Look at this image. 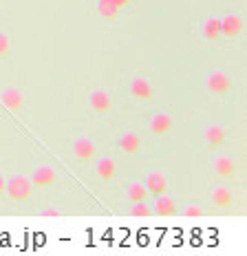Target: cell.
<instances>
[{
  "label": "cell",
  "mask_w": 247,
  "mask_h": 256,
  "mask_svg": "<svg viewBox=\"0 0 247 256\" xmlns=\"http://www.w3.org/2000/svg\"><path fill=\"white\" fill-rule=\"evenodd\" d=\"M34 194V184L29 174H12L4 184V196L14 204H26Z\"/></svg>",
  "instance_id": "obj_1"
},
{
  "label": "cell",
  "mask_w": 247,
  "mask_h": 256,
  "mask_svg": "<svg viewBox=\"0 0 247 256\" xmlns=\"http://www.w3.org/2000/svg\"><path fill=\"white\" fill-rule=\"evenodd\" d=\"M206 86H208V90H210L212 95L223 98V95L232 93V78H230L228 71H223V68H214V71L208 73Z\"/></svg>",
  "instance_id": "obj_2"
},
{
  "label": "cell",
  "mask_w": 247,
  "mask_h": 256,
  "mask_svg": "<svg viewBox=\"0 0 247 256\" xmlns=\"http://www.w3.org/2000/svg\"><path fill=\"white\" fill-rule=\"evenodd\" d=\"M174 126V117L168 110H154L148 120V130L152 137H166Z\"/></svg>",
  "instance_id": "obj_3"
},
{
  "label": "cell",
  "mask_w": 247,
  "mask_h": 256,
  "mask_svg": "<svg viewBox=\"0 0 247 256\" xmlns=\"http://www.w3.org/2000/svg\"><path fill=\"white\" fill-rule=\"evenodd\" d=\"M86 104H88V108L93 110V113L104 115V113H108V110L112 108V98H110V93L106 88H90L86 93Z\"/></svg>",
  "instance_id": "obj_4"
},
{
  "label": "cell",
  "mask_w": 247,
  "mask_h": 256,
  "mask_svg": "<svg viewBox=\"0 0 247 256\" xmlns=\"http://www.w3.org/2000/svg\"><path fill=\"white\" fill-rule=\"evenodd\" d=\"M152 93V84L146 76H132L130 84H128V95H130L132 102H148Z\"/></svg>",
  "instance_id": "obj_5"
},
{
  "label": "cell",
  "mask_w": 247,
  "mask_h": 256,
  "mask_svg": "<svg viewBox=\"0 0 247 256\" xmlns=\"http://www.w3.org/2000/svg\"><path fill=\"white\" fill-rule=\"evenodd\" d=\"M71 154L78 162H90V159L98 154V144L90 140V137L80 135L71 142Z\"/></svg>",
  "instance_id": "obj_6"
},
{
  "label": "cell",
  "mask_w": 247,
  "mask_h": 256,
  "mask_svg": "<svg viewBox=\"0 0 247 256\" xmlns=\"http://www.w3.org/2000/svg\"><path fill=\"white\" fill-rule=\"evenodd\" d=\"M29 177H31L34 188H49V186L56 184L58 172H56V168H53L51 164H38V166H34Z\"/></svg>",
  "instance_id": "obj_7"
},
{
  "label": "cell",
  "mask_w": 247,
  "mask_h": 256,
  "mask_svg": "<svg viewBox=\"0 0 247 256\" xmlns=\"http://www.w3.org/2000/svg\"><path fill=\"white\" fill-rule=\"evenodd\" d=\"M218 20H221V36L223 38H238V36H243L245 22L238 14L228 12V14L218 16Z\"/></svg>",
  "instance_id": "obj_8"
},
{
  "label": "cell",
  "mask_w": 247,
  "mask_h": 256,
  "mask_svg": "<svg viewBox=\"0 0 247 256\" xmlns=\"http://www.w3.org/2000/svg\"><path fill=\"white\" fill-rule=\"evenodd\" d=\"M144 186H146L148 194H161V192L168 190V177H166L164 170H157V168H150L144 172Z\"/></svg>",
  "instance_id": "obj_9"
},
{
  "label": "cell",
  "mask_w": 247,
  "mask_h": 256,
  "mask_svg": "<svg viewBox=\"0 0 247 256\" xmlns=\"http://www.w3.org/2000/svg\"><path fill=\"white\" fill-rule=\"evenodd\" d=\"M210 166H212V172L216 174L218 179H230V177H234V172H236L234 157H230V154H225V152L214 154Z\"/></svg>",
  "instance_id": "obj_10"
},
{
  "label": "cell",
  "mask_w": 247,
  "mask_h": 256,
  "mask_svg": "<svg viewBox=\"0 0 247 256\" xmlns=\"http://www.w3.org/2000/svg\"><path fill=\"white\" fill-rule=\"evenodd\" d=\"M150 206H152V214H157V216H172L176 212V208H179L176 206V199L168 190L161 192V194H154Z\"/></svg>",
  "instance_id": "obj_11"
},
{
  "label": "cell",
  "mask_w": 247,
  "mask_h": 256,
  "mask_svg": "<svg viewBox=\"0 0 247 256\" xmlns=\"http://www.w3.org/2000/svg\"><path fill=\"white\" fill-rule=\"evenodd\" d=\"M0 104L7 110H20L24 106V93L20 86H4L0 90Z\"/></svg>",
  "instance_id": "obj_12"
},
{
  "label": "cell",
  "mask_w": 247,
  "mask_h": 256,
  "mask_svg": "<svg viewBox=\"0 0 247 256\" xmlns=\"http://www.w3.org/2000/svg\"><path fill=\"white\" fill-rule=\"evenodd\" d=\"M225 140H228V128L218 124V122L203 128V142H206L208 148H218L221 144H225Z\"/></svg>",
  "instance_id": "obj_13"
},
{
  "label": "cell",
  "mask_w": 247,
  "mask_h": 256,
  "mask_svg": "<svg viewBox=\"0 0 247 256\" xmlns=\"http://www.w3.org/2000/svg\"><path fill=\"white\" fill-rule=\"evenodd\" d=\"M234 201V194H232V188L228 184H214L210 188V204L214 208H230Z\"/></svg>",
  "instance_id": "obj_14"
},
{
  "label": "cell",
  "mask_w": 247,
  "mask_h": 256,
  "mask_svg": "<svg viewBox=\"0 0 247 256\" xmlns=\"http://www.w3.org/2000/svg\"><path fill=\"white\" fill-rule=\"evenodd\" d=\"M95 174H98L100 181H112L117 174V164L115 157L110 154H102V157L95 159Z\"/></svg>",
  "instance_id": "obj_15"
},
{
  "label": "cell",
  "mask_w": 247,
  "mask_h": 256,
  "mask_svg": "<svg viewBox=\"0 0 247 256\" xmlns=\"http://www.w3.org/2000/svg\"><path fill=\"white\" fill-rule=\"evenodd\" d=\"M117 146H120V150L124 154H135L142 148V137L135 130H124L117 137Z\"/></svg>",
  "instance_id": "obj_16"
},
{
  "label": "cell",
  "mask_w": 247,
  "mask_h": 256,
  "mask_svg": "<svg viewBox=\"0 0 247 256\" xmlns=\"http://www.w3.org/2000/svg\"><path fill=\"white\" fill-rule=\"evenodd\" d=\"M201 36H203V40H208V42H216L221 38V20H218V16H208V18H203Z\"/></svg>",
  "instance_id": "obj_17"
},
{
  "label": "cell",
  "mask_w": 247,
  "mask_h": 256,
  "mask_svg": "<svg viewBox=\"0 0 247 256\" xmlns=\"http://www.w3.org/2000/svg\"><path fill=\"white\" fill-rule=\"evenodd\" d=\"M124 196H126L128 204H132V201H146L150 194H148L146 186H144V181L132 179V181H128L126 184V192H124Z\"/></svg>",
  "instance_id": "obj_18"
},
{
  "label": "cell",
  "mask_w": 247,
  "mask_h": 256,
  "mask_svg": "<svg viewBox=\"0 0 247 256\" xmlns=\"http://www.w3.org/2000/svg\"><path fill=\"white\" fill-rule=\"evenodd\" d=\"M95 14H98L102 20H115L117 16H120V9L112 4V0H98V2H95Z\"/></svg>",
  "instance_id": "obj_19"
},
{
  "label": "cell",
  "mask_w": 247,
  "mask_h": 256,
  "mask_svg": "<svg viewBox=\"0 0 247 256\" xmlns=\"http://www.w3.org/2000/svg\"><path fill=\"white\" fill-rule=\"evenodd\" d=\"M128 214L130 216H152V206L146 201H132L130 206H128Z\"/></svg>",
  "instance_id": "obj_20"
},
{
  "label": "cell",
  "mask_w": 247,
  "mask_h": 256,
  "mask_svg": "<svg viewBox=\"0 0 247 256\" xmlns=\"http://www.w3.org/2000/svg\"><path fill=\"white\" fill-rule=\"evenodd\" d=\"M179 212L184 216H188V218H198V216L206 214V208H203L201 204H192V201H190V204H186Z\"/></svg>",
  "instance_id": "obj_21"
},
{
  "label": "cell",
  "mask_w": 247,
  "mask_h": 256,
  "mask_svg": "<svg viewBox=\"0 0 247 256\" xmlns=\"http://www.w3.org/2000/svg\"><path fill=\"white\" fill-rule=\"evenodd\" d=\"M9 51H12V40H9L7 31L0 29V60H2V58H7Z\"/></svg>",
  "instance_id": "obj_22"
},
{
  "label": "cell",
  "mask_w": 247,
  "mask_h": 256,
  "mask_svg": "<svg viewBox=\"0 0 247 256\" xmlns=\"http://www.w3.org/2000/svg\"><path fill=\"white\" fill-rule=\"evenodd\" d=\"M38 216H44V218H60V216H62V212L58 210V208H53V206H46V208H42V210H38Z\"/></svg>",
  "instance_id": "obj_23"
},
{
  "label": "cell",
  "mask_w": 247,
  "mask_h": 256,
  "mask_svg": "<svg viewBox=\"0 0 247 256\" xmlns=\"http://www.w3.org/2000/svg\"><path fill=\"white\" fill-rule=\"evenodd\" d=\"M112 4H115V7L122 12V9H126L128 4H130V0H112Z\"/></svg>",
  "instance_id": "obj_24"
},
{
  "label": "cell",
  "mask_w": 247,
  "mask_h": 256,
  "mask_svg": "<svg viewBox=\"0 0 247 256\" xmlns=\"http://www.w3.org/2000/svg\"><path fill=\"white\" fill-rule=\"evenodd\" d=\"M4 184H7V177H4V172L0 170V196H4Z\"/></svg>",
  "instance_id": "obj_25"
},
{
  "label": "cell",
  "mask_w": 247,
  "mask_h": 256,
  "mask_svg": "<svg viewBox=\"0 0 247 256\" xmlns=\"http://www.w3.org/2000/svg\"><path fill=\"white\" fill-rule=\"evenodd\" d=\"M95 2H98V0H95Z\"/></svg>",
  "instance_id": "obj_26"
}]
</instances>
